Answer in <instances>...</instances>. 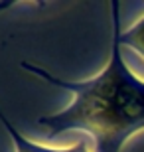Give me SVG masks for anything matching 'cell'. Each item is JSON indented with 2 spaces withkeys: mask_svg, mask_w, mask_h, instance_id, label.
I'll return each instance as SVG.
<instances>
[{
  "mask_svg": "<svg viewBox=\"0 0 144 152\" xmlns=\"http://www.w3.org/2000/svg\"><path fill=\"white\" fill-rule=\"evenodd\" d=\"M121 45L136 51L142 57V63H144V16L134 26H130L126 32L121 34Z\"/></svg>",
  "mask_w": 144,
  "mask_h": 152,
  "instance_id": "obj_3",
  "label": "cell"
},
{
  "mask_svg": "<svg viewBox=\"0 0 144 152\" xmlns=\"http://www.w3.org/2000/svg\"><path fill=\"white\" fill-rule=\"evenodd\" d=\"M0 121H2V124H4L6 132H8V136H10V140L14 142V148H16V152H89V140H79L77 144H73V146L69 148H50V146H42V144H38V142L30 140V138H26V136L20 132V130L14 126V124L6 118L4 111L0 109Z\"/></svg>",
  "mask_w": 144,
  "mask_h": 152,
  "instance_id": "obj_2",
  "label": "cell"
},
{
  "mask_svg": "<svg viewBox=\"0 0 144 152\" xmlns=\"http://www.w3.org/2000/svg\"><path fill=\"white\" fill-rule=\"evenodd\" d=\"M113 44L111 57L105 69L87 81L61 79L22 61L20 67L38 75L45 83L71 93L73 99L63 111L38 118L48 129V138L63 132L83 130L95 142V152H121L124 142L144 129V81L128 69L121 51V4L113 2Z\"/></svg>",
  "mask_w": 144,
  "mask_h": 152,
  "instance_id": "obj_1",
  "label": "cell"
}]
</instances>
